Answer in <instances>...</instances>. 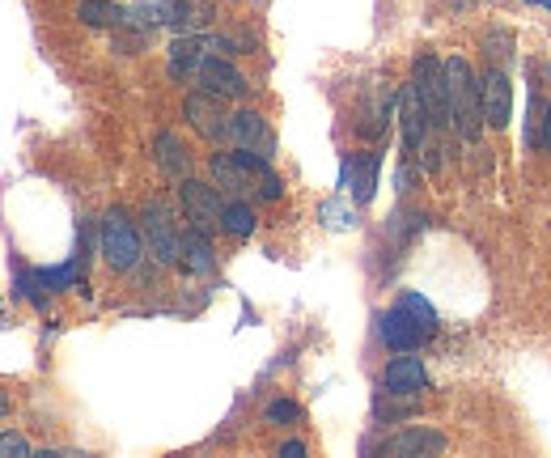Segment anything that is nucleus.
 <instances>
[{
	"label": "nucleus",
	"instance_id": "nucleus-19",
	"mask_svg": "<svg viewBox=\"0 0 551 458\" xmlns=\"http://www.w3.org/2000/svg\"><path fill=\"white\" fill-rule=\"evenodd\" d=\"M157 166H162V174H170V179H183L187 166H191V157L183 149V140L174 136V132H157Z\"/></svg>",
	"mask_w": 551,
	"mask_h": 458
},
{
	"label": "nucleus",
	"instance_id": "nucleus-15",
	"mask_svg": "<svg viewBox=\"0 0 551 458\" xmlns=\"http://www.w3.org/2000/svg\"><path fill=\"white\" fill-rule=\"evenodd\" d=\"M229 140H234L238 149H255V153H263V157L272 153V132H268V123H263L259 111L229 115Z\"/></svg>",
	"mask_w": 551,
	"mask_h": 458
},
{
	"label": "nucleus",
	"instance_id": "nucleus-20",
	"mask_svg": "<svg viewBox=\"0 0 551 458\" xmlns=\"http://www.w3.org/2000/svg\"><path fill=\"white\" fill-rule=\"evenodd\" d=\"M77 17H81L85 26H123L132 13L123 9V5H111V0H81Z\"/></svg>",
	"mask_w": 551,
	"mask_h": 458
},
{
	"label": "nucleus",
	"instance_id": "nucleus-22",
	"mask_svg": "<svg viewBox=\"0 0 551 458\" xmlns=\"http://www.w3.org/2000/svg\"><path fill=\"white\" fill-rule=\"evenodd\" d=\"M399 306H403L407 314H412V319H416L424 331H433V327H437V310H433L429 302H424L420 293H403V297H399Z\"/></svg>",
	"mask_w": 551,
	"mask_h": 458
},
{
	"label": "nucleus",
	"instance_id": "nucleus-5",
	"mask_svg": "<svg viewBox=\"0 0 551 458\" xmlns=\"http://www.w3.org/2000/svg\"><path fill=\"white\" fill-rule=\"evenodd\" d=\"M217 51H229L225 39H208V34H183V39H174L170 47V77L174 81H187L204 68V60H212Z\"/></svg>",
	"mask_w": 551,
	"mask_h": 458
},
{
	"label": "nucleus",
	"instance_id": "nucleus-10",
	"mask_svg": "<svg viewBox=\"0 0 551 458\" xmlns=\"http://www.w3.org/2000/svg\"><path fill=\"white\" fill-rule=\"evenodd\" d=\"M195 81H200V90H208V94H217V98H225V102H238V98H246V77L238 73L234 64H225L221 56H212V60H204V68L195 73Z\"/></svg>",
	"mask_w": 551,
	"mask_h": 458
},
{
	"label": "nucleus",
	"instance_id": "nucleus-23",
	"mask_svg": "<svg viewBox=\"0 0 551 458\" xmlns=\"http://www.w3.org/2000/svg\"><path fill=\"white\" fill-rule=\"evenodd\" d=\"M30 442L22 433H0V458H30Z\"/></svg>",
	"mask_w": 551,
	"mask_h": 458
},
{
	"label": "nucleus",
	"instance_id": "nucleus-29",
	"mask_svg": "<svg viewBox=\"0 0 551 458\" xmlns=\"http://www.w3.org/2000/svg\"><path fill=\"white\" fill-rule=\"evenodd\" d=\"M9 408V399H5V391H0V412H5Z\"/></svg>",
	"mask_w": 551,
	"mask_h": 458
},
{
	"label": "nucleus",
	"instance_id": "nucleus-12",
	"mask_svg": "<svg viewBox=\"0 0 551 458\" xmlns=\"http://www.w3.org/2000/svg\"><path fill=\"white\" fill-rule=\"evenodd\" d=\"M212 183H217L221 191H229V196H251V191H259L255 183H259V174L255 170H246L242 162H238V153H212Z\"/></svg>",
	"mask_w": 551,
	"mask_h": 458
},
{
	"label": "nucleus",
	"instance_id": "nucleus-7",
	"mask_svg": "<svg viewBox=\"0 0 551 458\" xmlns=\"http://www.w3.org/2000/svg\"><path fill=\"white\" fill-rule=\"evenodd\" d=\"M145 238H149V251L157 263H179V229H174V217L166 204H149L145 208Z\"/></svg>",
	"mask_w": 551,
	"mask_h": 458
},
{
	"label": "nucleus",
	"instance_id": "nucleus-8",
	"mask_svg": "<svg viewBox=\"0 0 551 458\" xmlns=\"http://www.w3.org/2000/svg\"><path fill=\"white\" fill-rule=\"evenodd\" d=\"M479 98H484V123L488 128H509L513 119V90H509V77L501 68H488L484 77H479Z\"/></svg>",
	"mask_w": 551,
	"mask_h": 458
},
{
	"label": "nucleus",
	"instance_id": "nucleus-25",
	"mask_svg": "<svg viewBox=\"0 0 551 458\" xmlns=\"http://www.w3.org/2000/svg\"><path fill=\"white\" fill-rule=\"evenodd\" d=\"M323 221H331L335 229H348L357 217H352V208H344V204H323Z\"/></svg>",
	"mask_w": 551,
	"mask_h": 458
},
{
	"label": "nucleus",
	"instance_id": "nucleus-14",
	"mask_svg": "<svg viewBox=\"0 0 551 458\" xmlns=\"http://www.w3.org/2000/svg\"><path fill=\"white\" fill-rule=\"evenodd\" d=\"M382 386H386V395H420L429 386V369H424L420 357H395L386 365Z\"/></svg>",
	"mask_w": 551,
	"mask_h": 458
},
{
	"label": "nucleus",
	"instance_id": "nucleus-26",
	"mask_svg": "<svg viewBox=\"0 0 551 458\" xmlns=\"http://www.w3.org/2000/svg\"><path fill=\"white\" fill-rule=\"evenodd\" d=\"M543 149L551 153V102H547V111H543Z\"/></svg>",
	"mask_w": 551,
	"mask_h": 458
},
{
	"label": "nucleus",
	"instance_id": "nucleus-4",
	"mask_svg": "<svg viewBox=\"0 0 551 458\" xmlns=\"http://www.w3.org/2000/svg\"><path fill=\"white\" fill-rule=\"evenodd\" d=\"M179 200H183V213H187L191 229H200V234H208V238L221 229V217H225L221 187H208V183H200V179H183Z\"/></svg>",
	"mask_w": 551,
	"mask_h": 458
},
{
	"label": "nucleus",
	"instance_id": "nucleus-28",
	"mask_svg": "<svg viewBox=\"0 0 551 458\" xmlns=\"http://www.w3.org/2000/svg\"><path fill=\"white\" fill-rule=\"evenodd\" d=\"M526 5H543V9H551V0H526Z\"/></svg>",
	"mask_w": 551,
	"mask_h": 458
},
{
	"label": "nucleus",
	"instance_id": "nucleus-18",
	"mask_svg": "<svg viewBox=\"0 0 551 458\" xmlns=\"http://www.w3.org/2000/svg\"><path fill=\"white\" fill-rule=\"evenodd\" d=\"M382 450L386 454H441V450H446V437L429 433V429H407L399 437H390Z\"/></svg>",
	"mask_w": 551,
	"mask_h": 458
},
{
	"label": "nucleus",
	"instance_id": "nucleus-13",
	"mask_svg": "<svg viewBox=\"0 0 551 458\" xmlns=\"http://www.w3.org/2000/svg\"><path fill=\"white\" fill-rule=\"evenodd\" d=\"M378 331H382V340H386V348H395V352H416L420 348V340L429 336L412 314H407L403 306H395V310H386L382 319H378Z\"/></svg>",
	"mask_w": 551,
	"mask_h": 458
},
{
	"label": "nucleus",
	"instance_id": "nucleus-1",
	"mask_svg": "<svg viewBox=\"0 0 551 458\" xmlns=\"http://www.w3.org/2000/svg\"><path fill=\"white\" fill-rule=\"evenodd\" d=\"M446 85H450V115L462 140H479L484 136V98H479V77L471 73V64L462 56L446 60Z\"/></svg>",
	"mask_w": 551,
	"mask_h": 458
},
{
	"label": "nucleus",
	"instance_id": "nucleus-3",
	"mask_svg": "<svg viewBox=\"0 0 551 458\" xmlns=\"http://www.w3.org/2000/svg\"><path fill=\"white\" fill-rule=\"evenodd\" d=\"M412 85L429 111L433 128H454V115H450V85H446V64H437L433 56H420L416 60V73H412Z\"/></svg>",
	"mask_w": 551,
	"mask_h": 458
},
{
	"label": "nucleus",
	"instance_id": "nucleus-11",
	"mask_svg": "<svg viewBox=\"0 0 551 458\" xmlns=\"http://www.w3.org/2000/svg\"><path fill=\"white\" fill-rule=\"evenodd\" d=\"M399 119H403V145L407 149H424V140H429V128H433V119L429 111H424V102L416 94V85H403L399 90Z\"/></svg>",
	"mask_w": 551,
	"mask_h": 458
},
{
	"label": "nucleus",
	"instance_id": "nucleus-6",
	"mask_svg": "<svg viewBox=\"0 0 551 458\" xmlns=\"http://www.w3.org/2000/svg\"><path fill=\"white\" fill-rule=\"evenodd\" d=\"M183 115H187V123L195 132H200L204 140H229V115H225V98H217V94H208V90H200V94H191L187 102H183Z\"/></svg>",
	"mask_w": 551,
	"mask_h": 458
},
{
	"label": "nucleus",
	"instance_id": "nucleus-24",
	"mask_svg": "<svg viewBox=\"0 0 551 458\" xmlns=\"http://www.w3.org/2000/svg\"><path fill=\"white\" fill-rule=\"evenodd\" d=\"M297 416H301V408H297V403H289V399H280V403H272V408H268L272 425H289V420H297Z\"/></svg>",
	"mask_w": 551,
	"mask_h": 458
},
{
	"label": "nucleus",
	"instance_id": "nucleus-21",
	"mask_svg": "<svg viewBox=\"0 0 551 458\" xmlns=\"http://www.w3.org/2000/svg\"><path fill=\"white\" fill-rule=\"evenodd\" d=\"M221 229H225V234H234V238H251V234H255V208L246 204V200H234V204H225Z\"/></svg>",
	"mask_w": 551,
	"mask_h": 458
},
{
	"label": "nucleus",
	"instance_id": "nucleus-2",
	"mask_svg": "<svg viewBox=\"0 0 551 458\" xmlns=\"http://www.w3.org/2000/svg\"><path fill=\"white\" fill-rule=\"evenodd\" d=\"M140 229L128 221L123 208H111V213L102 217V255H106V268L111 272H132L140 263Z\"/></svg>",
	"mask_w": 551,
	"mask_h": 458
},
{
	"label": "nucleus",
	"instance_id": "nucleus-17",
	"mask_svg": "<svg viewBox=\"0 0 551 458\" xmlns=\"http://www.w3.org/2000/svg\"><path fill=\"white\" fill-rule=\"evenodd\" d=\"M179 263L191 276H212V272H217V255H212L208 234H200V229H187L183 246H179Z\"/></svg>",
	"mask_w": 551,
	"mask_h": 458
},
{
	"label": "nucleus",
	"instance_id": "nucleus-9",
	"mask_svg": "<svg viewBox=\"0 0 551 458\" xmlns=\"http://www.w3.org/2000/svg\"><path fill=\"white\" fill-rule=\"evenodd\" d=\"M136 13L149 26H174V30H195L208 22V9H191V0H145Z\"/></svg>",
	"mask_w": 551,
	"mask_h": 458
},
{
	"label": "nucleus",
	"instance_id": "nucleus-16",
	"mask_svg": "<svg viewBox=\"0 0 551 458\" xmlns=\"http://www.w3.org/2000/svg\"><path fill=\"white\" fill-rule=\"evenodd\" d=\"M378 166H382L378 153H361V157H352V162H344V179L340 183L352 191V200H357V204H369L373 191H378Z\"/></svg>",
	"mask_w": 551,
	"mask_h": 458
},
{
	"label": "nucleus",
	"instance_id": "nucleus-27",
	"mask_svg": "<svg viewBox=\"0 0 551 458\" xmlns=\"http://www.w3.org/2000/svg\"><path fill=\"white\" fill-rule=\"evenodd\" d=\"M280 454H284V458H301V454H306V446H301V442H284Z\"/></svg>",
	"mask_w": 551,
	"mask_h": 458
}]
</instances>
